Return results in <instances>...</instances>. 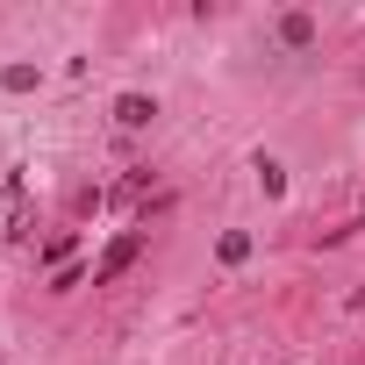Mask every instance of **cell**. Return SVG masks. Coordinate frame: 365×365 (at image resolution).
I'll return each instance as SVG.
<instances>
[{
	"label": "cell",
	"mask_w": 365,
	"mask_h": 365,
	"mask_svg": "<svg viewBox=\"0 0 365 365\" xmlns=\"http://www.w3.org/2000/svg\"><path fill=\"white\" fill-rule=\"evenodd\" d=\"M0 86H8V93H29V86H36V65H8V72H0Z\"/></svg>",
	"instance_id": "4"
},
{
	"label": "cell",
	"mask_w": 365,
	"mask_h": 365,
	"mask_svg": "<svg viewBox=\"0 0 365 365\" xmlns=\"http://www.w3.org/2000/svg\"><path fill=\"white\" fill-rule=\"evenodd\" d=\"M358 301H365V287H358Z\"/></svg>",
	"instance_id": "5"
},
{
	"label": "cell",
	"mask_w": 365,
	"mask_h": 365,
	"mask_svg": "<svg viewBox=\"0 0 365 365\" xmlns=\"http://www.w3.org/2000/svg\"><path fill=\"white\" fill-rule=\"evenodd\" d=\"M136 251H143V237H115V244H108V258L93 265V287H108V279H122V272L136 265Z\"/></svg>",
	"instance_id": "1"
},
{
	"label": "cell",
	"mask_w": 365,
	"mask_h": 365,
	"mask_svg": "<svg viewBox=\"0 0 365 365\" xmlns=\"http://www.w3.org/2000/svg\"><path fill=\"white\" fill-rule=\"evenodd\" d=\"M279 36L301 51V43H315V15H279Z\"/></svg>",
	"instance_id": "3"
},
{
	"label": "cell",
	"mask_w": 365,
	"mask_h": 365,
	"mask_svg": "<svg viewBox=\"0 0 365 365\" xmlns=\"http://www.w3.org/2000/svg\"><path fill=\"white\" fill-rule=\"evenodd\" d=\"M115 122H122V129H143V122H150V101H143V93H122V101H115Z\"/></svg>",
	"instance_id": "2"
}]
</instances>
